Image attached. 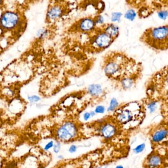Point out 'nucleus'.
Listing matches in <instances>:
<instances>
[{
    "instance_id": "nucleus-1",
    "label": "nucleus",
    "mask_w": 168,
    "mask_h": 168,
    "mask_svg": "<svg viewBox=\"0 0 168 168\" xmlns=\"http://www.w3.org/2000/svg\"><path fill=\"white\" fill-rule=\"evenodd\" d=\"M130 151V137L120 138L103 142L94 150L67 160L65 168H102L127 157Z\"/></svg>"
},
{
    "instance_id": "nucleus-2",
    "label": "nucleus",
    "mask_w": 168,
    "mask_h": 168,
    "mask_svg": "<svg viewBox=\"0 0 168 168\" xmlns=\"http://www.w3.org/2000/svg\"><path fill=\"white\" fill-rule=\"evenodd\" d=\"M112 115L125 134L130 136L143 122L145 117V106L138 103L126 104L116 108Z\"/></svg>"
},
{
    "instance_id": "nucleus-3",
    "label": "nucleus",
    "mask_w": 168,
    "mask_h": 168,
    "mask_svg": "<svg viewBox=\"0 0 168 168\" xmlns=\"http://www.w3.org/2000/svg\"><path fill=\"white\" fill-rule=\"evenodd\" d=\"M84 127L88 139L94 137L101 138L103 142L120 138L130 137L125 134L122 128L112 115L84 123Z\"/></svg>"
},
{
    "instance_id": "nucleus-4",
    "label": "nucleus",
    "mask_w": 168,
    "mask_h": 168,
    "mask_svg": "<svg viewBox=\"0 0 168 168\" xmlns=\"http://www.w3.org/2000/svg\"><path fill=\"white\" fill-rule=\"evenodd\" d=\"M168 26H161L147 30L142 39L149 46L155 49L163 50L168 47Z\"/></svg>"
},
{
    "instance_id": "nucleus-5",
    "label": "nucleus",
    "mask_w": 168,
    "mask_h": 168,
    "mask_svg": "<svg viewBox=\"0 0 168 168\" xmlns=\"http://www.w3.org/2000/svg\"><path fill=\"white\" fill-rule=\"evenodd\" d=\"M147 135L152 149L161 147H168V119H163L160 122L149 127Z\"/></svg>"
},
{
    "instance_id": "nucleus-6",
    "label": "nucleus",
    "mask_w": 168,
    "mask_h": 168,
    "mask_svg": "<svg viewBox=\"0 0 168 168\" xmlns=\"http://www.w3.org/2000/svg\"><path fill=\"white\" fill-rule=\"evenodd\" d=\"M168 147L152 149L142 162V168H168Z\"/></svg>"
},
{
    "instance_id": "nucleus-7",
    "label": "nucleus",
    "mask_w": 168,
    "mask_h": 168,
    "mask_svg": "<svg viewBox=\"0 0 168 168\" xmlns=\"http://www.w3.org/2000/svg\"><path fill=\"white\" fill-rule=\"evenodd\" d=\"M19 22V16L15 12H5L0 19L1 27L8 30H11L17 27Z\"/></svg>"
},
{
    "instance_id": "nucleus-8",
    "label": "nucleus",
    "mask_w": 168,
    "mask_h": 168,
    "mask_svg": "<svg viewBox=\"0 0 168 168\" xmlns=\"http://www.w3.org/2000/svg\"><path fill=\"white\" fill-rule=\"evenodd\" d=\"M113 40V38L109 37L104 32H101L93 39V44L98 48L104 49L111 44Z\"/></svg>"
},
{
    "instance_id": "nucleus-9",
    "label": "nucleus",
    "mask_w": 168,
    "mask_h": 168,
    "mask_svg": "<svg viewBox=\"0 0 168 168\" xmlns=\"http://www.w3.org/2000/svg\"><path fill=\"white\" fill-rule=\"evenodd\" d=\"M96 24L95 20L85 18L82 20L79 24V28L82 31H88L93 29Z\"/></svg>"
},
{
    "instance_id": "nucleus-10",
    "label": "nucleus",
    "mask_w": 168,
    "mask_h": 168,
    "mask_svg": "<svg viewBox=\"0 0 168 168\" xmlns=\"http://www.w3.org/2000/svg\"><path fill=\"white\" fill-rule=\"evenodd\" d=\"M63 10L59 6H54L48 10L47 17L49 19L55 20L62 15Z\"/></svg>"
},
{
    "instance_id": "nucleus-11",
    "label": "nucleus",
    "mask_w": 168,
    "mask_h": 168,
    "mask_svg": "<svg viewBox=\"0 0 168 168\" xmlns=\"http://www.w3.org/2000/svg\"><path fill=\"white\" fill-rule=\"evenodd\" d=\"M104 32L111 37L113 39H115L119 34V29L116 25L109 24L105 25Z\"/></svg>"
},
{
    "instance_id": "nucleus-12",
    "label": "nucleus",
    "mask_w": 168,
    "mask_h": 168,
    "mask_svg": "<svg viewBox=\"0 0 168 168\" xmlns=\"http://www.w3.org/2000/svg\"><path fill=\"white\" fill-rule=\"evenodd\" d=\"M88 92L92 96H99L102 93V89L98 84H92L88 88Z\"/></svg>"
},
{
    "instance_id": "nucleus-13",
    "label": "nucleus",
    "mask_w": 168,
    "mask_h": 168,
    "mask_svg": "<svg viewBox=\"0 0 168 168\" xmlns=\"http://www.w3.org/2000/svg\"><path fill=\"white\" fill-rule=\"evenodd\" d=\"M136 16V13L133 10H129L126 12L125 17L130 20H133Z\"/></svg>"
},
{
    "instance_id": "nucleus-14",
    "label": "nucleus",
    "mask_w": 168,
    "mask_h": 168,
    "mask_svg": "<svg viewBox=\"0 0 168 168\" xmlns=\"http://www.w3.org/2000/svg\"><path fill=\"white\" fill-rule=\"evenodd\" d=\"M118 102L117 101V100L115 99H114H114H113L111 100V102L109 107L108 109V111H114V110L118 108Z\"/></svg>"
},
{
    "instance_id": "nucleus-15",
    "label": "nucleus",
    "mask_w": 168,
    "mask_h": 168,
    "mask_svg": "<svg viewBox=\"0 0 168 168\" xmlns=\"http://www.w3.org/2000/svg\"><path fill=\"white\" fill-rule=\"evenodd\" d=\"M61 147V143L58 141L56 140L55 142H54L53 147L52 148L54 153L56 154L58 153L60 151Z\"/></svg>"
},
{
    "instance_id": "nucleus-16",
    "label": "nucleus",
    "mask_w": 168,
    "mask_h": 168,
    "mask_svg": "<svg viewBox=\"0 0 168 168\" xmlns=\"http://www.w3.org/2000/svg\"><path fill=\"white\" fill-rule=\"evenodd\" d=\"M48 35V32L46 30L42 29L39 30L37 33V36L39 39H44Z\"/></svg>"
},
{
    "instance_id": "nucleus-17",
    "label": "nucleus",
    "mask_w": 168,
    "mask_h": 168,
    "mask_svg": "<svg viewBox=\"0 0 168 168\" xmlns=\"http://www.w3.org/2000/svg\"><path fill=\"white\" fill-rule=\"evenodd\" d=\"M54 142L53 140H51L47 142L44 147V150L45 151H48L50 149H52L54 145Z\"/></svg>"
},
{
    "instance_id": "nucleus-18",
    "label": "nucleus",
    "mask_w": 168,
    "mask_h": 168,
    "mask_svg": "<svg viewBox=\"0 0 168 168\" xmlns=\"http://www.w3.org/2000/svg\"><path fill=\"white\" fill-rule=\"evenodd\" d=\"M145 144H141L135 148L133 150L135 153H140L144 151V149H145Z\"/></svg>"
},
{
    "instance_id": "nucleus-19",
    "label": "nucleus",
    "mask_w": 168,
    "mask_h": 168,
    "mask_svg": "<svg viewBox=\"0 0 168 168\" xmlns=\"http://www.w3.org/2000/svg\"><path fill=\"white\" fill-rule=\"evenodd\" d=\"M28 99L29 101L32 104L34 103H37L38 102L40 101L41 98L39 97L36 95H32V96H30L28 97Z\"/></svg>"
},
{
    "instance_id": "nucleus-20",
    "label": "nucleus",
    "mask_w": 168,
    "mask_h": 168,
    "mask_svg": "<svg viewBox=\"0 0 168 168\" xmlns=\"http://www.w3.org/2000/svg\"><path fill=\"white\" fill-rule=\"evenodd\" d=\"M122 14L120 12H114L112 14L111 20L113 22L117 21L120 18Z\"/></svg>"
},
{
    "instance_id": "nucleus-21",
    "label": "nucleus",
    "mask_w": 168,
    "mask_h": 168,
    "mask_svg": "<svg viewBox=\"0 0 168 168\" xmlns=\"http://www.w3.org/2000/svg\"><path fill=\"white\" fill-rule=\"evenodd\" d=\"M158 15L159 17L162 19H166L167 17L168 16V12H167V10L161 11V12H159Z\"/></svg>"
},
{
    "instance_id": "nucleus-22",
    "label": "nucleus",
    "mask_w": 168,
    "mask_h": 168,
    "mask_svg": "<svg viewBox=\"0 0 168 168\" xmlns=\"http://www.w3.org/2000/svg\"><path fill=\"white\" fill-rule=\"evenodd\" d=\"M105 111V108L102 106H97L95 109V113H103Z\"/></svg>"
},
{
    "instance_id": "nucleus-23",
    "label": "nucleus",
    "mask_w": 168,
    "mask_h": 168,
    "mask_svg": "<svg viewBox=\"0 0 168 168\" xmlns=\"http://www.w3.org/2000/svg\"><path fill=\"white\" fill-rule=\"evenodd\" d=\"M77 147L74 144H73V145H71L70 148H69V151L70 152V153H73V152H75L77 150Z\"/></svg>"
},
{
    "instance_id": "nucleus-24",
    "label": "nucleus",
    "mask_w": 168,
    "mask_h": 168,
    "mask_svg": "<svg viewBox=\"0 0 168 168\" xmlns=\"http://www.w3.org/2000/svg\"><path fill=\"white\" fill-rule=\"evenodd\" d=\"M91 116V114L90 113H86L85 114H84V120L87 121L88 119H89Z\"/></svg>"
},
{
    "instance_id": "nucleus-25",
    "label": "nucleus",
    "mask_w": 168,
    "mask_h": 168,
    "mask_svg": "<svg viewBox=\"0 0 168 168\" xmlns=\"http://www.w3.org/2000/svg\"><path fill=\"white\" fill-rule=\"evenodd\" d=\"M116 168H123V167L122 166H121V165H118V166H116Z\"/></svg>"
},
{
    "instance_id": "nucleus-26",
    "label": "nucleus",
    "mask_w": 168,
    "mask_h": 168,
    "mask_svg": "<svg viewBox=\"0 0 168 168\" xmlns=\"http://www.w3.org/2000/svg\"><path fill=\"white\" fill-rule=\"evenodd\" d=\"M2 1H0V5H1V3H2Z\"/></svg>"
},
{
    "instance_id": "nucleus-27",
    "label": "nucleus",
    "mask_w": 168,
    "mask_h": 168,
    "mask_svg": "<svg viewBox=\"0 0 168 168\" xmlns=\"http://www.w3.org/2000/svg\"><path fill=\"white\" fill-rule=\"evenodd\" d=\"M0 117H1V113H0Z\"/></svg>"
},
{
    "instance_id": "nucleus-28",
    "label": "nucleus",
    "mask_w": 168,
    "mask_h": 168,
    "mask_svg": "<svg viewBox=\"0 0 168 168\" xmlns=\"http://www.w3.org/2000/svg\"></svg>"
}]
</instances>
